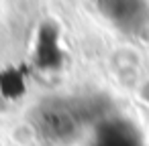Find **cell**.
Instances as JSON below:
<instances>
[{
	"mask_svg": "<svg viewBox=\"0 0 149 146\" xmlns=\"http://www.w3.org/2000/svg\"><path fill=\"white\" fill-rule=\"evenodd\" d=\"M102 6L108 16L123 23L125 19H131V14H135L137 0H102Z\"/></svg>",
	"mask_w": 149,
	"mask_h": 146,
	"instance_id": "cell-2",
	"label": "cell"
},
{
	"mask_svg": "<svg viewBox=\"0 0 149 146\" xmlns=\"http://www.w3.org/2000/svg\"><path fill=\"white\" fill-rule=\"evenodd\" d=\"M39 116H37V128L41 130L43 136L59 140L70 136L78 126L76 122V112L72 110V106L68 101H49L45 106L39 108Z\"/></svg>",
	"mask_w": 149,
	"mask_h": 146,
	"instance_id": "cell-1",
	"label": "cell"
},
{
	"mask_svg": "<svg viewBox=\"0 0 149 146\" xmlns=\"http://www.w3.org/2000/svg\"><path fill=\"white\" fill-rule=\"evenodd\" d=\"M96 146H135V142H133L131 138H127L125 134H114V132H110V134L102 136V140H98Z\"/></svg>",
	"mask_w": 149,
	"mask_h": 146,
	"instance_id": "cell-3",
	"label": "cell"
}]
</instances>
